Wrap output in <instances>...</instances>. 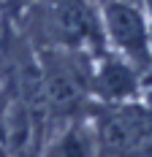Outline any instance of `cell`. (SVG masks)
Here are the masks:
<instances>
[{
    "label": "cell",
    "instance_id": "obj_9",
    "mask_svg": "<svg viewBox=\"0 0 152 157\" xmlns=\"http://www.w3.org/2000/svg\"><path fill=\"white\" fill-rule=\"evenodd\" d=\"M147 157H152V155H147Z\"/></svg>",
    "mask_w": 152,
    "mask_h": 157
},
{
    "label": "cell",
    "instance_id": "obj_1",
    "mask_svg": "<svg viewBox=\"0 0 152 157\" xmlns=\"http://www.w3.org/2000/svg\"><path fill=\"white\" fill-rule=\"evenodd\" d=\"M49 25L52 33L65 44H92L103 49V33L92 0H49Z\"/></svg>",
    "mask_w": 152,
    "mask_h": 157
},
{
    "label": "cell",
    "instance_id": "obj_5",
    "mask_svg": "<svg viewBox=\"0 0 152 157\" xmlns=\"http://www.w3.org/2000/svg\"><path fill=\"white\" fill-rule=\"evenodd\" d=\"M49 157H98V138L87 127L76 125L54 144Z\"/></svg>",
    "mask_w": 152,
    "mask_h": 157
},
{
    "label": "cell",
    "instance_id": "obj_8",
    "mask_svg": "<svg viewBox=\"0 0 152 157\" xmlns=\"http://www.w3.org/2000/svg\"><path fill=\"white\" fill-rule=\"evenodd\" d=\"M0 111H3V106H0Z\"/></svg>",
    "mask_w": 152,
    "mask_h": 157
},
{
    "label": "cell",
    "instance_id": "obj_7",
    "mask_svg": "<svg viewBox=\"0 0 152 157\" xmlns=\"http://www.w3.org/2000/svg\"><path fill=\"white\" fill-rule=\"evenodd\" d=\"M128 3H138V0H128Z\"/></svg>",
    "mask_w": 152,
    "mask_h": 157
},
{
    "label": "cell",
    "instance_id": "obj_6",
    "mask_svg": "<svg viewBox=\"0 0 152 157\" xmlns=\"http://www.w3.org/2000/svg\"><path fill=\"white\" fill-rule=\"evenodd\" d=\"M0 157H8V155H6V152H0Z\"/></svg>",
    "mask_w": 152,
    "mask_h": 157
},
{
    "label": "cell",
    "instance_id": "obj_2",
    "mask_svg": "<svg viewBox=\"0 0 152 157\" xmlns=\"http://www.w3.org/2000/svg\"><path fill=\"white\" fill-rule=\"evenodd\" d=\"M103 19L114 44L138 65L150 63V38L147 25L138 14L136 3L128 0H103Z\"/></svg>",
    "mask_w": 152,
    "mask_h": 157
},
{
    "label": "cell",
    "instance_id": "obj_4",
    "mask_svg": "<svg viewBox=\"0 0 152 157\" xmlns=\"http://www.w3.org/2000/svg\"><path fill=\"white\" fill-rule=\"evenodd\" d=\"M95 90L103 100H125L136 92V76L125 63L106 57L95 76Z\"/></svg>",
    "mask_w": 152,
    "mask_h": 157
},
{
    "label": "cell",
    "instance_id": "obj_3",
    "mask_svg": "<svg viewBox=\"0 0 152 157\" xmlns=\"http://www.w3.org/2000/svg\"><path fill=\"white\" fill-rule=\"evenodd\" d=\"M44 78H46V92H49L52 106H57L60 111H71L82 103L84 76L74 60H62V57L49 60Z\"/></svg>",
    "mask_w": 152,
    "mask_h": 157
}]
</instances>
